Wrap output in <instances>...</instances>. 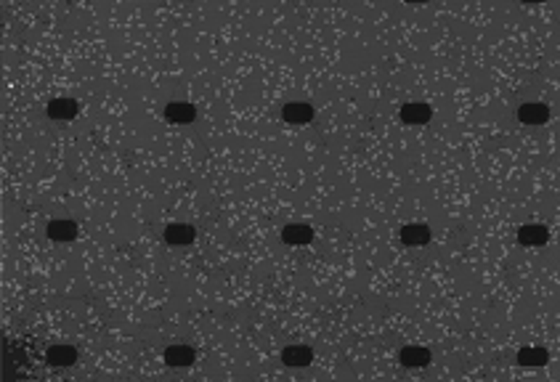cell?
<instances>
[{
  "label": "cell",
  "mask_w": 560,
  "mask_h": 382,
  "mask_svg": "<svg viewBox=\"0 0 560 382\" xmlns=\"http://www.w3.org/2000/svg\"><path fill=\"white\" fill-rule=\"evenodd\" d=\"M311 239H314V229L305 226V223H289V226H285V231H282V242H285V244H292V247L308 244Z\"/></svg>",
  "instance_id": "obj_8"
},
{
  "label": "cell",
  "mask_w": 560,
  "mask_h": 382,
  "mask_svg": "<svg viewBox=\"0 0 560 382\" xmlns=\"http://www.w3.org/2000/svg\"><path fill=\"white\" fill-rule=\"evenodd\" d=\"M550 239V229L542 223H529V226H520L518 229V242L526 244V247H539Z\"/></svg>",
  "instance_id": "obj_3"
},
{
  "label": "cell",
  "mask_w": 560,
  "mask_h": 382,
  "mask_svg": "<svg viewBox=\"0 0 560 382\" xmlns=\"http://www.w3.org/2000/svg\"><path fill=\"white\" fill-rule=\"evenodd\" d=\"M401 242L407 247H423V244L430 242V229L425 223H409V226L401 229Z\"/></svg>",
  "instance_id": "obj_9"
},
{
  "label": "cell",
  "mask_w": 560,
  "mask_h": 382,
  "mask_svg": "<svg viewBox=\"0 0 560 382\" xmlns=\"http://www.w3.org/2000/svg\"><path fill=\"white\" fill-rule=\"evenodd\" d=\"M165 119L176 125H192L197 119V106H192L189 101H170L165 106Z\"/></svg>",
  "instance_id": "obj_1"
},
{
  "label": "cell",
  "mask_w": 560,
  "mask_h": 382,
  "mask_svg": "<svg viewBox=\"0 0 560 382\" xmlns=\"http://www.w3.org/2000/svg\"><path fill=\"white\" fill-rule=\"evenodd\" d=\"M46 115L56 122H69L77 117V101L75 99H53L46 106Z\"/></svg>",
  "instance_id": "obj_5"
},
{
  "label": "cell",
  "mask_w": 560,
  "mask_h": 382,
  "mask_svg": "<svg viewBox=\"0 0 560 382\" xmlns=\"http://www.w3.org/2000/svg\"><path fill=\"white\" fill-rule=\"evenodd\" d=\"M282 361L287 364V367H308L311 361H314V351L308 348V345H287L285 351H282Z\"/></svg>",
  "instance_id": "obj_12"
},
{
  "label": "cell",
  "mask_w": 560,
  "mask_h": 382,
  "mask_svg": "<svg viewBox=\"0 0 560 382\" xmlns=\"http://www.w3.org/2000/svg\"><path fill=\"white\" fill-rule=\"evenodd\" d=\"M46 234H48V239H53V242H72V239L77 236V223L67 221V218L51 221L46 226Z\"/></svg>",
  "instance_id": "obj_11"
},
{
  "label": "cell",
  "mask_w": 560,
  "mask_h": 382,
  "mask_svg": "<svg viewBox=\"0 0 560 382\" xmlns=\"http://www.w3.org/2000/svg\"><path fill=\"white\" fill-rule=\"evenodd\" d=\"M167 367H192L194 364V348L192 345H170L165 348Z\"/></svg>",
  "instance_id": "obj_14"
},
{
  "label": "cell",
  "mask_w": 560,
  "mask_h": 382,
  "mask_svg": "<svg viewBox=\"0 0 560 382\" xmlns=\"http://www.w3.org/2000/svg\"><path fill=\"white\" fill-rule=\"evenodd\" d=\"M547 361H550V353L545 348H520V353H518L520 367H545Z\"/></svg>",
  "instance_id": "obj_15"
},
{
  "label": "cell",
  "mask_w": 560,
  "mask_h": 382,
  "mask_svg": "<svg viewBox=\"0 0 560 382\" xmlns=\"http://www.w3.org/2000/svg\"><path fill=\"white\" fill-rule=\"evenodd\" d=\"M518 119L523 125H545L550 119V106L547 103H523V106H518Z\"/></svg>",
  "instance_id": "obj_6"
},
{
  "label": "cell",
  "mask_w": 560,
  "mask_h": 382,
  "mask_svg": "<svg viewBox=\"0 0 560 382\" xmlns=\"http://www.w3.org/2000/svg\"><path fill=\"white\" fill-rule=\"evenodd\" d=\"M398 361H401L404 367H411V369L427 367V364H430V351H427V348H420V345H407V348H401V353H398Z\"/></svg>",
  "instance_id": "obj_13"
},
{
  "label": "cell",
  "mask_w": 560,
  "mask_h": 382,
  "mask_svg": "<svg viewBox=\"0 0 560 382\" xmlns=\"http://www.w3.org/2000/svg\"><path fill=\"white\" fill-rule=\"evenodd\" d=\"M401 119H404L407 125H427V122L433 119V109L423 101L404 103V106H401Z\"/></svg>",
  "instance_id": "obj_4"
},
{
  "label": "cell",
  "mask_w": 560,
  "mask_h": 382,
  "mask_svg": "<svg viewBox=\"0 0 560 382\" xmlns=\"http://www.w3.org/2000/svg\"><path fill=\"white\" fill-rule=\"evenodd\" d=\"M282 119L289 125H305L314 119V106L305 101H289L282 106Z\"/></svg>",
  "instance_id": "obj_2"
},
{
  "label": "cell",
  "mask_w": 560,
  "mask_h": 382,
  "mask_svg": "<svg viewBox=\"0 0 560 382\" xmlns=\"http://www.w3.org/2000/svg\"><path fill=\"white\" fill-rule=\"evenodd\" d=\"M194 226H189V223H170L165 229V242L167 244H176V247H186V244H192L194 242Z\"/></svg>",
  "instance_id": "obj_7"
},
{
  "label": "cell",
  "mask_w": 560,
  "mask_h": 382,
  "mask_svg": "<svg viewBox=\"0 0 560 382\" xmlns=\"http://www.w3.org/2000/svg\"><path fill=\"white\" fill-rule=\"evenodd\" d=\"M46 361L51 367H72L77 361V348H72V345H51L46 351Z\"/></svg>",
  "instance_id": "obj_10"
}]
</instances>
